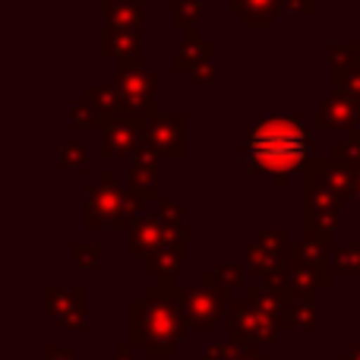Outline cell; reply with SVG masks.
Returning <instances> with one entry per match:
<instances>
[{
  "mask_svg": "<svg viewBox=\"0 0 360 360\" xmlns=\"http://www.w3.org/2000/svg\"><path fill=\"white\" fill-rule=\"evenodd\" d=\"M313 152V136L294 117H266L247 136V165L285 184V174L304 165Z\"/></svg>",
  "mask_w": 360,
  "mask_h": 360,
  "instance_id": "1",
  "label": "cell"
},
{
  "mask_svg": "<svg viewBox=\"0 0 360 360\" xmlns=\"http://www.w3.org/2000/svg\"><path fill=\"white\" fill-rule=\"evenodd\" d=\"M136 212V205L130 199H124V193H117L114 177L105 174L98 184L89 186V224H114V228H127Z\"/></svg>",
  "mask_w": 360,
  "mask_h": 360,
  "instance_id": "2",
  "label": "cell"
},
{
  "mask_svg": "<svg viewBox=\"0 0 360 360\" xmlns=\"http://www.w3.org/2000/svg\"><path fill=\"white\" fill-rule=\"evenodd\" d=\"M120 76V92H124V101L136 117H155V89L158 79L155 73H146L143 63L139 67H117Z\"/></svg>",
  "mask_w": 360,
  "mask_h": 360,
  "instance_id": "3",
  "label": "cell"
},
{
  "mask_svg": "<svg viewBox=\"0 0 360 360\" xmlns=\"http://www.w3.org/2000/svg\"><path fill=\"white\" fill-rule=\"evenodd\" d=\"M184 117H168V114H155L146 124V139L155 152L162 155H186L184 146Z\"/></svg>",
  "mask_w": 360,
  "mask_h": 360,
  "instance_id": "4",
  "label": "cell"
},
{
  "mask_svg": "<svg viewBox=\"0 0 360 360\" xmlns=\"http://www.w3.org/2000/svg\"><path fill=\"white\" fill-rule=\"evenodd\" d=\"M304 221H307V231H323V234L335 231L338 228V196H332V193L323 190V186L307 190Z\"/></svg>",
  "mask_w": 360,
  "mask_h": 360,
  "instance_id": "5",
  "label": "cell"
},
{
  "mask_svg": "<svg viewBox=\"0 0 360 360\" xmlns=\"http://www.w3.org/2000/svg\"><path fill=\"white\" fill-rule=\"evenodd\" d=\"M101 54L114 57L117 67H139L143 63L136 32H120L114 25H105V32H101Z\"/></svg>",
  "mask_w": 360,
  "mask_h": 360,
  "instance_id": "6",
  "label": "cell"
},
{
  "mask_svg": "<svg viewBox=\"0 0 360 360\" xmlns=\"http://www.w3.org/2000/svg\"><path fill=\"white\" fill-rule=\"evenodd\" d=\"M313 165H316V177H319V186L323 190H329L332 196H351L357 186V174L351 168H345L342 162H335V158H313Z\"/></svg>",
  "mask_w": 360,
  "mask_h": 360,
  "instance_id": "7",
  "label": "cell"
},
{
  "mask_svg": "<svg viewBox=\"0 0 360 360\" xmlns=\"http://www.w3.org/2000/svg\"><path fill=\"white\" fill-rule=\"evenodd\" d=\"M139 120H143V117H133L130 124H127V120H120V117L108 120V124H105V146H101V155L114 158V155L136 152L139 149V143H136V139H139V133H136Z\"/></svg>",
  "mask_w": 360,
  "mask_h": 360,
  "instance_id": "8",
  "label": "cell"
},
{
  "mask_svg": "<svg viewBox=\"0 0 360 360\" xmlns=\"http://www.w3.org/2000/svg\"><path fill=\"white\" fill-rule=\"evenodd\" d=\"M357 101L351 92H332L319 111V127H351L357 117Z\"/></svg>",
  "mask_w": 360,
  "mask_h": 360,
  "instance_id": "9",
  "label": "cell"
},
{
  "mask_svg": "<svg viewBox=\"0 0 360 360\" xmlns=\"http://www.w3.org/2000/svg\"><path fill=\"white\" fill-rule=\"evenodd\" d=\"M281 0H231V10L243 13L247 25H272V19L281 13Z\"/></svg>",
  "mask_w": 360,
  "mask_h": 360,
  "instance_id": "10",
  "label": "cell"
},
{
  "mask_svg": "<svg viewBox=\"0 0 360 360\" xmlns=\"http://www.w3.org/2000/svg\"><path fill=\"white\" fill-rule=\"evenodd\" d=\"M212 54H215V48H212L209 41H202L196 32H190L174 51V70H193L196 63L209 60Z\"/></svg>",
  "mask_w": 360,
  "mask_h": 360,
  "instance_id": "11",
  "label": "cell"
},
{
  "mask_svg": "<svg viewBox=\"0 0 360 360\" xmlns=\"http://www.w3.org/2000/svg\"><path fill=\"white\" fill-rule=\"evenodd\" d=\"M86 92H89V101H92V105L105 114V120H114L127 108L124 92H120L117 86H89Z\"/></svg>",
  "mask_w": 360,
  "mask_h": 360,
  "instance_id": "12",
  "label": "cell"
},
{
  "mask_svg": "<svg viewBox=\"0 0 360 360\" xmlns=\"http://www.w3.org/2000/svg\"><path fill=\"white\" fill-rule=\"evenodd\" d=\"M168 228L162 224V218H143V221L133 228V250L143 253V250H158L165 243Z\"/></svg>",
  "mask_w": 360,
  "mask_h": 360,
  "instance_id": "13",
  "label": "cell"
},
{
  "mask_svg": "<svg viewBox=\"0 0 360 360\" xmlns=\"http://www.w3.org/2000/svg\"><path fill=\"white\" fill-rule=\"evenodd\" d=\"M357 63H360V51L354 41H345L332 51V79H335V86H342L345 79L354 76Z\"/></svg>",
  "mask_w": 360,
  "mask_h": 360,
  "instance_id": "14",
  "label": "cell"
},
{
  "mask_svg": "<svg viewBox=\"0 0 360 360\" xmlns=\"http://www.w3.org/2000/svg\"><path fill=\"white\" fill-rule=\"evenodd\" d=\"M114 29L120 32H136L139 25H143V4L139 0H127V4H117L111 13V22Z\"/></svg>",
  "mask_w": 360,
  "mask_h": 360,
  "instance_id": "15",
  "label": "cell"
},
{
  "mask_svg": "<svg viewBox=\"0 0 360 360\" xmlns=\"http://www.w3.org/2000/svg\"><path fill=\"white\" fill-rule=\"evenodd\" d=\"M199 16H202V0H174V6H171L174 29H190Z\"/></svg>",
  "mask_w": 360,
  "mask_h": 360,
  "instance_id": "16",
  "label": "cell"
},
{
  "mask_svg": "<svg viewBox=\"0 0 360 360\" xmlns=\"http://www.w3.org/2000/svg\"><path fill=\"white\" fill-rule=\"evenodd\" d=\"M57 162H60L63 171H86V146L82 143H60V149H57Z\"/></svg>",
  "mask_w": 360,
  "mask_h": 360,
  "instance_id": "17",
  "label": "cell"
},
{
  "mask_svg": "<svg viewBox=\"0 0 360 360\" xmlns=\"http://www.w3.org/2000/svg\"><path fill=\"white\" fill-rule=\"evenodd\" d=\"M133 171H136L139 180H155L158 174V152L152 146H139L133 152Z\"/></svg>",
  "mask_w": 360,
  "mask_h": 360,
  "instance_id": "18",
  "label": "cell"
},
{
  "mask_svg": "<svg viewBox=\"0 0 360 360\" xmlns=\"http://www.w3.org/2000/svg\"><path fill=\"white\" fill-rule=\"evenodd\" d=\"M158 193H155V180H139V177H133V184L127 186V199H130L133 205H149L152 199H155Z\"/></svg>",
  "mask_w": 360,
  "mask_h": 360,
  "instance_id": "19",
  "label": "cell"
},
{
  "mask_svg": "<svg viewBox=\"0 0 360 360\" xmlns=\"http://www.w3.org/2000/svg\"><path fill=\"white\" fill-rule=\"evenodd\" d=\"M73 124H79V127H101V124H108V120H105V114L92 105V101H79V105H73Z\"/></svg>",
  "mask_w": 360,
  "mask_h": 360,
  "instance_id": "20",
  "label": "cell"
},
{
  "mask_svg": "<svg viewBox=\"0 0 360 360\" xmlns=\"http://www.w3.org/2000/svg\"><path fill=\"white\" fill-rule=\"evenodd\" d=\"M332 158H335V162H342L345 168H351L360 177V143H354V146H351V143H335Z\"/></svg>",
  "mask_w": 360,
  "mask_h": 360,
  "instance_id": "21",
  "label": "cell"
},
{
  "mask_svg": "<svg viewBox=\"0 0 360 360\" xmlns=\"http://www.w3.org/2000/svg\"><path fill=\"white\" fill-rule=\"evenodd\" d=\"M335 269L338 272H351V269H360V243L357 247H342L335 253Z\"/></svg>",
  "mask_w": 360,
  "mask_h": 360,
  "instance_id": "22",
  "label": "cell"
},
{
  "mask_svg": "<svg viewBox=\"0 0 360 360\" xmlns=\"http://www.w3.org/2000/svg\"><path fill=\"white\" fill-rule=\"evenodd\" d=\"M73 262L92 269L95 262H98V247H95V243H79V247H73Z\"/></svg>",
  "mask_w": 360,
  "mask_h": 360,
  "instance_id": "23",
  "label": "cell"
},
{
  "mask_svg": "<svg viewBox=\"0 0 360 360\" xmlns=\"http://www.w3.org/2000/svg\"><path fill=\"white\" fill-rule=\"evenodd\" d=\"M285 240H288V234H285V231H275V228L259 231V247H262V250H269V253H275V250H281V247H285Z\"/></svg>",
  "mask_w": 360,
  "mask_h": 360,
  "instance_id": "24",
  "label": "cell"
},
{
  "mask_svg": "<svg viewBox=\"0 0 360 360\" xmlns=\"http://www.w3.org/2000/svg\"><path fill=\"white\" fill-rule=\"evenodd\" d=\"M180 215H184L180 202H162V209H158V218H162L165 228H180Z\"/></svg>",
  "mask_w": 360,
  "mask_h": 360,
  "instance_id": "25",
  "label": "cell"
},
{
  "mask_svg": "<svg viewBox=\"0 0 360 360\" xmlns=\"http://www.w3.org/2000/svg\"><path fill=\"white\" fill-rule=\"evenodd\" d=\"M190 82H196V86H209V82H215V67H212V60L196 63V67L190 70Z\"/></svg>",
  "mask_w": 360,
  "mask_h": 360,
  "instance_id": "26",
  "label": "cell"
},
{
  "mask_svg": "<svg viewBox=\"0 0 360 360\" xmlns=\"http://www.w3.org/2000/svg\"><path fill=\"white\" fill-rule=\"evenodd\" d=\"M247 259H250V266H272V256L269 253H262V247L256 243V247H247Z\"/></svg>",
  "mask_w": 360,
  "mask_h": 360,
  "instance_id": "27",
  "label": "cell"
},
{
  "mask_svg": "<svg viewBox=\"0 0 360 360\" xmlns=\"http://www.w3.org/2000/svg\"><path fill=\"white\" fill-rule=\"evenodd\" d=\"M288 4H291L297 13H316L319 0H288Z\"/></svg>",
  "mask_w": 360,
  "mask_h": 360,
  "instance_id": "28",
  "label": "cell"
},
{
  "mask_svg": "<svg viewBox=\"0 0 360 360\" xmlns=\"http://www.w3.org/2000/svg\"><path fill=\"white\" fill-rule=\"evenodd\" d=\"M348 89H351V95H354V101H357V108H360V63H357L354 76L348 79Z\"/></svg>",
  "mask_w": 360,
  "mask_h": 360,
  "instance_id": "29",
  "label": "cell"
},
{
  "mask_svg": "<svg viewBox=\"0 0 360 360\" xmlns=\"http://www.w3.org/2000/svg\"><path fill=\"white\" fill-rule=\"evenodd\" d=\"M218 272H221L224 281H240V269H237V266H221Z\"/></svg>",
  "mask_w": 360,
  "mask_h": 360,
  "instance_id": "30",
  "label": "cell"
},
{
  "mask_svg": "<svg viewBox=\"0 0 360 360\" xmlns=\"http://www.w3.org/2000/svg\"><path fill=\"white\" fill-rule=\"evenodd\" d=\"M357 205H360V177H357Z\"/></svg>",
  "mask_w": 360,
  "mask_h": 360,
  "instance_id": "31",
  "label": "cell"
}]
</instances>
